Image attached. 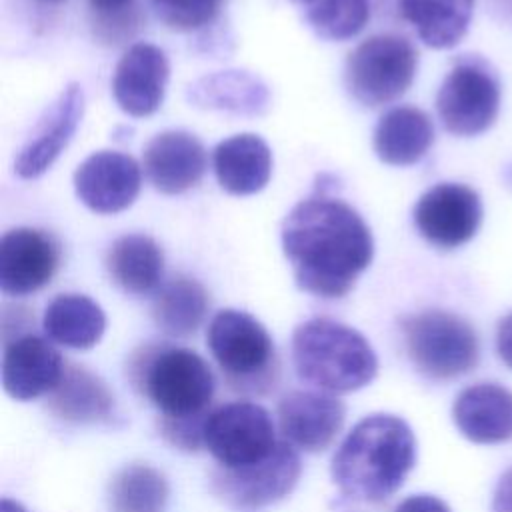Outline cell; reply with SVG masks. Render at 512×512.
I'll list each match as a JSON object with an SVG mask.
<instances>
[{"label": "cell", "instance_id": "obj_1", "mask_svg": "<svg viewBox=\"0 0 512 512\" xmlns=\"http://www.w3.org/2000/svg\"><path fill=\"white\" fill-rule=\"evenodd\" d=\"M280 238L298 288L318 298L346 296L374 256L364 218L326 194L298 202L286 214Z\"/></svg>", "mask_w": 512, "mask_h": 512}, {"label": "cell", "instance_id": "obj_2", "mask_svg": "<svg viewBox=\"0 0 512 512\" xmlns=\"http://www.w3.org/2000/svg\"><path fill=\"white\" fill-rule=\"evenodd\" d=\"M416 462V438L394 414H368L352 426L332 456L338 490L354 500L382 502L406 480Z\"/></svg>", "mask_w": 512, "mask_h": 512}, {"label": "cell", "instance_id": "obj_3", "mask_svg": "<svg viewBox=\"0 0 512 512\" xmlns=\"http://www.w3.org/2000/svg\"><path fill=\"white\" fill-rule=\"evenodd\" d=\"M134 388L162 414V420H202L216 380L208 362L192 348L146 344L128 364Z\"/></svg>", "mask_w": 512, "mask_h": 512}, {"label": "cell", "instance_id": "obj_4", "mask_svg": "<svg viewBox=\"0 0 512 512\" xmlns=\"http://www.w3.org/2000/svg\"><path fill=\"white\" fill-rule=\"evenodd\" d=\"M292 360L296 374L324 392H354L378 374V358L370 342L356 328L312 318L294 328Z\"/></svg>", "mask_w": 512, "mask_h": 512}, {"label": "cell", "instance_id": "obj_5", "mask_svg": "<svg viewBox=\"0 0 512 512\" xmlns=\"http://www.w3.org/2000/svg\"><path fill=\"white\" fill-rule=\"evenodd\" d=\"M408 358L432 380H452L470 372L480 354L474 328L446 310H424L400 322Z\"/></svg>", "mask_w": 512, "mask_h": 512}, {"label": "cell", "instance_id": "obj_6", "mask_svg": "<svg viewBox=\"0 0 512 512\" xmlns=\"http://www.w3.org/2000/svg\"><path fill=\"white\" fill-rule=\"evenodd\" d=\"M206 344L236 390H260L276 376V352L268 330L252 314L224 308L208 324Z\"/></svg>", "mask_w": 512, "mask_h": 512}, {"label": "cell", "instance_id": "obj_7", "mask_svg": "<svg viewBox=\"0 0 512 512\" xmlns=\"http://www.w3.org/2000/svg\"><path fill=\"white\" fill-rule=\"evenodd\" d=\"M418 52L398 34H374L362 40L346 58L344 82L362 106L376 108L400 98L412 84Z\"/></svg>", "mask_w": 512, "mask_h": 512}, {"label": "cell", "instance_id": "obj_8", "mask_svg": "<svg viewBox=\"0 0 512 512\" xmlns=\"http://www.w3.org/2000/svg\"><path fill=\"white\" fill-rule=\"evenodd\" d=\"M204 448L222 468L256 464L276 448V430L270 412L256 402H230L204 420Z\"/></svg>", "mask_w": 512, "mask_h": 512}, {"label": "cell", "instance_id": "obj_9", "mask_svg": "<svg viewBox=\"0 0 512 512\" xmlns=\"http://www.w3.org/2000/svg\"><path fill=\"white\" fill-rule=\"evenodd\" d=\"M500 108L496 74L480 58H462L446 74L436 110L442 126L456 136H476L488 130Z\"/></svg>", "mask_w": 512, "mask_h": 512}, {"label": "cell", "instance_id": "obj_10", "mask_svg": "<svg viewBox=\"0 0 512 512\" xmlns=\"http://www.w3.org/2000/svg\"><path fill=\"white\" fill-rule=\"evenodd\" d=\"M300 474L298 452L292 444L278 442L272 454L256 464L216 472L214 490L232 508L258 512L286 498L296 488Z\"/></svg>", "mask_w": 512, "mask_h": 512}, {"label": "cell", "instance_id": "obj_11", "mask_svg": "<svg viewBox=\"0 0 512 512\" xmlns=\"http://www.w3.org/2000/svg\"><path fill=\"white\" fill-rule=\"evenodd\" d=\"M480 222V196L458 182H440L428 188L414 206L416 230L426 242L442 250H452L472 240Z\"/></svg>", "mask_w": 512, "mask_h": 512}, {"label": "cell", "instance_id": "obj_12", "mask_svg": "<svg viewBox=\"0 0 512 512\" xmlns=\"http://www.w3.org/2000/svg\"><path fill=\"white\" fill-rule=\"evenodd\" d=\"M60 264V244L40 228L18 226L0 240V290L28 296L44 288Z\"/></svg>", "mask_w": 512, "mask_h": 512}, {"label": "cell", "instance_id": "obj_13", "mask_svg": "<svg viewBox=\"0 0 512 512\" xmlns=\"http://www.w3.org/2000/svg\"><path fill=\"white\" fill-rule=\"evenodd\" d=\"M142 186L140 164L116 150L90 154L74 172L78 200L96 214H118L134 204Z\"/></svg>", "mask_w": 512, "mask_h": 512}, {"label": "cell", "instance_id": "obj_14", "mask_svg": "<svg viewBox=\"0 0 512 512\" xmlns=\"http://www.w3.org/2000/svg\"><path fill=\"white\" fill-rule=\"evenodd\" d=\"M84 116V90L70 82L44 112L14 160V172L24 180L42 176L66 150Z\"/></svg>", "mask_w": 512, "mask_h": 512}, {"label": "cell", "instance_id": "obj_15", "mask_svg": "<svg viewBox=\"0 0 512 512\" xmlns=\"http://www.w3.org/2000/svg\"><path fill=\"white\" fill-rule=\"evenodd\" d=\"M168 78L170 64L164 50L148 42H136L122 54L114 68V100L128 116H150L162 106Z\"/></svg>", "mask_w": 512, "mask_h": 512}, {"label": "cell", "instance_id": "obj_16", "mask_svg": "<svg viewBox=\"0 0 512 512\" xmlns=\"http://www.w3.org/2000/svg\"><path fill=\"white\" fill-rule=\"evenodd\" d=\"M64 360L50 340L22 334L6 340L2 356V386L14 400L28 402L50 394L64 376Z\"/></svg>", "mask_w": 512, "mask_h": 512}, {"label": "cell", "instance_id": "obj_17", "mask_svg": "<svg viewBox=\"0 0 512 512\" xmlns=\"http://www.w3.org/2000/svg\"><path fill=\"white\" fill-rule=\"evenodd\" d=\"M344 418L342 400L324 390H294L278 404V422L284 438L304 452L326 450L340 434Z\"/></svg>", "mask_w": 512, "mask_h": 512}, {"label": "cell", "instance_id": "obj_18", "mask_svg": "<svg viewBox=\"0 0 512 512\" xmlns=\"http://www.w3.org/2000/svg\"><path fill=\"white\" fill-rule=\"evenodd\" d=\"M142 164L150 184L174 196L200 182L206 172V148L186 130H164L146 144Z\"/></svg>", "mask_w": 512, "mask_h": 512}, {"label": "cell", "instance_id": "obj_19", "mask_svg": "<svg viewBox=\"0 0 512 512\" xmlns=\"http://www.w3.org/2000/svg\"><path fill=\"white\" fill-rule=\"evenodd\" d=\"M186 100L202 110L232 116H260L270 104L266 82L248 70H218L204 74L188 84Z\"/></svg>", "mask_w": 512, "mask_h": 512}, {"label": "cell", "instance_id": "obj_20", "mask_svg": "<svg viewBox=\"0 0 512 512\" xmlns=\"http://www.w3.org/2000/svg\"><path fill=\"white\" fill-rule=\"evenodd\" d=\"M462 436L476 444H498L512 438V392L494 382L464 388L452 406Z\"/></svg>", "mask_w": 512, "mask_h": 512}, {"label": "cell", "instance_id": "obj_21", "mask_svg": "<svg viewBox=\"0 0 512 512\" xmlns=\"http://www.w3.org/2000/svg\"><path fill=\"white\" fill-rule=\"evenodd\" d=\"M212 162L218 184L234 196L260 192L272 176V150L250 132L222 140L214 148Z\"/></svg>", "mask_w": 512, "mask_h": 512}, {"label": "cell", "instance_id": "obj_22", "mask_svg": "<svg viewBox=\"0 0 512 512\" xmlns=\"http://www.w3.org/2000/svg\"><path fill=\"white\" fill-rule=\"evenodd\" d=\"M434 142L430 116L414 106L384 112L374 128V152L390 166H412L426 156Z\"/></svg>", "mask_w": 512, "mask_h": 512}, {"label": "cell", "instance_id": "obj_23", "mask_svg": "<svg viewBox=\"0 0 512 512\" xmlns=\"http://www.w3.org/2000/svg\"><path fill=\"white\" fill-rule=\"evenodd\" d=\"M106 270L126 294L146 296L162 286L164 254L146 234H124L106 252Z\"/></svg>", "mask_w": 512, "mask_h": 512}, {"label": "cell", "instance_id": "obj_24", "mask_svg": "<svg viewBox=\"0 0 512 512\" xmlns=\"http://www.w3.org/2000/svg\"><path fill=\"white\" fill-rule=\"evenodd\" d=\"M46 336L66 348L88 350L96 346L106 330V314L86 294H58L42 316Z\"/></svg>", "mask_w": 512, "mask_h": 512}, {"label": "cell", "instance_id": "obj_25", "mask_svg": "<svg viewBox=\"0 0 512 512\" xmlns=\"http://www.w3.org/2000/svg\"><path fill=\"white\" fill-rule=\"evenodd\" d=\"M48 406L66 422L94 424L112 414L114 396L102 378L84 366H70L64 370L60 384L50 392Z\"/></svg>", "mask_w": 512, "mask_h": 512}, {"label": "cell", "instance_id": "obj_26", "mask_svg": "<svg viewBox=\"0 0 512 512\" xmlns=\"http://www.w3.org/2000/svg\"><path fill=\"white\" fill-rule=\"evenodd\" d=\"M398 10L426 46L444 50L464 38L474 0H398Z\"/></svg>", "mask_w": 512, "mask_h": 512}, {"label": "cell", "instance_id": "obj_27", "mask_svg": "<svg viewBox=\"0 0 512 512\" xmlns=\"http://www.w3.org/2000/svg\"><path fill=\"white\" fill-rule=\"evenodd\" d=\"M208 306L206 288L198 280L178 274L154 292L152 318L164 334L186 338L200 328Z\"/></svg>", "mask_w": 512, "mask_h": 512}, {"label": "cell", "instance_id": "obj_28", "mask_svg": "<svg viewBox=\"0 0 512 512\" xmlns=\"http://www.w3.org/2000/svg\"><path fill=\"white\" fill-rule=\"evenodd\" d=\"M168 494L166 478L148 464H130L118 470L108 488L114 512H162Z\"/></svg>", "mask_w": 512, "mask_h": 512}, {"label": "cell", "instance_id": "obj_29", "mask_svg": "<svg viewBox=\"0 0 512 512\" xmlns=\"http://www.w3.org/2000/svg\"><path fill=\"white\" fill-rule=\"evenodd\" d=\"M318 38L344 42L358 36L370 18L368 0H290Z\"/></svg>", "mask_w": 512, "mask_h": 512}, {"label": "cell", "instance_id": "obj_30", "mask_svg": "<svg viewBox=\"0 0 512 512\" xmlns=\"http://www.w3.org/2000/svg\"><path fill=\"white\" fill-rule=\"evenodd\" d=\"M160 22L176 32H192L208 26L220 12L222 0H150Z\"/></svg>", "mask_w": 512, "mask_h": 512}, {"label": "cell", "instance_id": "obj_31", "mask_svg": "<svg viewBox=\"0 0 512 512\" xmlns=\"http://www.w3.org/2000/svg\"><path fill=\"white\" fill-rule=\"evenodd\" d=\"M96 14V28L104 40L120 42L130 36L138 24L136 0H88Z\"/></svg>", "mask_w": 512, "mask_h": 512}, {"label": "cell", "instance_id": "obj_32", "mask_svg": "<svg viewBox=\"0 0 512 512\" xmlns=\"http://www.w3.org/2000/svg\"><path fill=\"white\" fill-rule=\"evenodd\" d=\"M394 512H452L448 504L432 494H414L404 498Z\"/></svg>", "mask_w": 512, "mask_h": 512}, {"label": "cell", "instance_id": "obj_33", "mask_svg": "<svg viewBox=\"0 0 512 512\" xmlns=\"http://www.w3.org/2000/svg\"><path fill=\"white\" fill-rule=\"evenodd\" d=\"M496 350L500 360L512 368V314L504 316L496 330Z\"/></svg>", "mask_w": 512, "mask_h": 512}, {"label": "cell", "instance_id": "obj_34", "mask_svg": "<svg viewBox=\"0 0 512 512\" xmlns=\"http://www.w3.org/2000/svg\"><path fill=\"white\" fill-rule=\"evenodd\" d=\"M492 512H512V468L506 470L498 480L492 500Z\"/></svg>", "mask_w": 512, "mask_h": 512}, {"label": "cell", "instance_id": "obj_35", "mask_svg": "<svg viewBox=\"0 0 512 512\" xmlns=\"http://www.w3.org/2000/svg\"><path fill=\"white\" fill-rule=\"evenodd\" d=\"M0 512H26V508L20 502H16V500L2 498L0 500Z\"/></svg>", "mask_w": 512, "mask_h": 512}]
</instances>
